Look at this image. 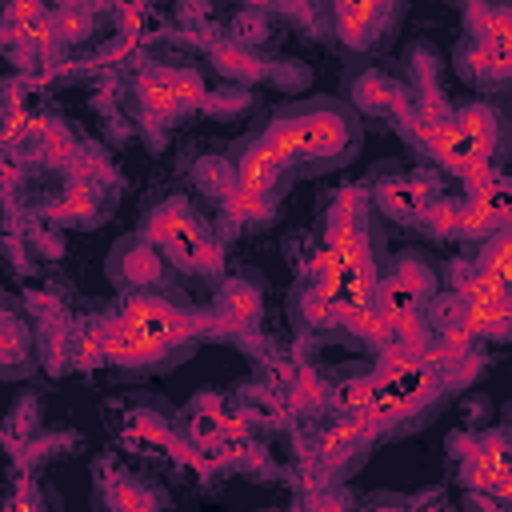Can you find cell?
Returning <instances> with one entry per match:
<instances>
[{"instance_id":"obj_18","label":"cell","mask_w":512,"mask_h":512,"mask_svg":"<svg viewBox=\"0 0 512 512\" xmlns=\"http://www.w3.org/2000/svg\"><path fill=\"white\" fill-rule=\"evenodd\" d=\"M460 232L464 236H492V232H504V224L480 200L468 196V204H460Z\"/></svg>"},{"instance_id":"obj_31","label":"cell","mask_w":512,"mask_h":512,"mask_svg":"<svg viewBox=\"0 0 512 512\" xmlns=\"http://www.w3.org/2000/svg\"><path fill=\"white\" fill-rule=\"evenodd\" d=\"M56 32H60V40H76V36H84V32H88V12H80V8H64V12L56 16Z\"/></svg>"},{"instance_id":"obj_7","label":"cell","mask_w":512,"mask_h":512,"mask_svg":"<svg viewBox=\"0 0 512 512\" xmlns=\"http://www.w3.org/2000/svg\"><path fill=\"white\" fill-rule=\"evenodd\" d=\"M388 4H340L336 8V28H340V36L348 40V44H368L372 36H376V24L380 20H388Z\"/></svg>"},{"instance_id":"obj_5","label":"cell","mask_w":512,"mask_h":512,"mask_svg":"<svg viewBox=\"0 0 512 512\" xmlns=\"http://www.w3.org/2000/svg\"><path fill=\"white\" fill-rule=\"evenodd\" d=\"M280 168H284L280 156L260 140V144H252V148L244 152V160H240V168H236V184H240L244 192L268 200V192H272L276 180H280Z\"/></svg>"},{"instance_id":"obj_17","label":"cell","mask_w":512,"mask_h":512,"mask_svg":"<svg viewBox=\"0 0 512 512\" xmlns=\"http://www.w3.org/2000/svg\"><path fill=\"white\" fill-rule=\"evenodd\" d=\"M364 440V432L356 428V420L352 416H344L340 424H332L324 436H320V460H336V456H344V452H352V444H360Z\"/></svg>"},{"instance_id":"obj_15","label":"cell","mask_w":512,"mask_h":512,"mask_svg":"<svg viewBox=\"0 0 512 512\" xmlns=\"http://www.w3.org/2000/svg\"><path fill=\"white\" fill-rule=\"evenodd\" d=\"M500 296H512V292H508V284H500L488 272H472V276L456 280V300H464V304H484V300H500Z\"/></svg>"},{"instance_id":"obj_36","label":"cell","mask_w":512,"mask_h":512,"mask_svg":"<svg viewBox=\"0 0 512 512\" xmlns=\"http://www.w3.org/2000/svg\"><path fill=\"white\" fill-rule=\"evenodd\" d=\"M316 512H336V508H332V504H324V508H316Z\"/></svg>"},{"instance_id":"obj_33","label":"cell","mask_w":512,"mask_h":512,"mask_svg":"<svg viewBox=\"0 0 512 512\" xmlns=\"http://www.w3.org/2000/svg\"><path fill=\"white\" fill-rule=\"evenodd\" d=\"M244 104H248L244 92H216V96H208L200 108H208V112H232V108H244Z\"/></svg>"},{"instance_id":"obj_1","label":"cell","mask_w":512,"mask_h":512,"mask_svg":"<svg viewBox=\"0 0 512 512\" xmlns=\"http://www.w3.org/2000/svg\"><path fill=\"white\" fill-rule=\"evenodd\" d=\"M264 144L280 156V164H292L296 156H336L348 148V128L332 112H312L296 120H276L264 132Z\"/></svg>"},{"instance_id":"obj_26","label":"cell","mask_w":512,"mask_h":512,"mask_svg":"<svg viewBox=\"0 0 512 512\" xmlns=\"http://www.w3.org/2000/svg\"><path fill=\"white\" fill-rule=\"evenodd\" d=\"M356 96H360V104L364 108H388L396 96H392V88L380 80V76H364L360 80V88H356Z\"/></svg>"},{"instance_id":"obj_21","label":"cell","mask_w":512,"mask_h":512,"mask_svg":"<svg viewBox=\"0 0 512 512\" xmlns=\"http://www.w3.org/2000/svg\"><path fill=\"white\" fill-rule=\"evenodd\" d=\"M424 224H428L436 236H452V232H460V204L432 200L428 212H424Z\"/></svg>"},{"instance_id":"obj_3","label":"cell","mask_w":512,"mask_h":512,"mask_svg":"<svg viewBox=\"0 0 512 512\" xmlns=\"http://www.w3.org/2000/svg\"><path fill=\"white\" fill-rule=\"evenodd\" d=\"M140 96L152 116H176L184 108H200L208 100L200 76L192 68H156L140 80Z\"/></svg>"},{"instance_id":"obj_22","label":"cell","mask_w":512,"mask_h":512,"mask_svg":"<svg viewBox=\"0 0 512 512\" xmlns=\"http://www.w3.org/2000/svg\"><path fill=\"white\" fill-rule=\"evenodd\" d=\"M124 276H128L132 284H148V280H156V276H160V256H156L152 248H136V252H128V260H124Z\"/></svg>"},{"instance_id":"obj_8","label":"cell","mask_w":512,"mask_h":512,"mask_svg":"<svg viewBox=\"0 0 512 512\" xmlns=\"http://www.w3.org/2000/svg\"><path fill=\"white\" fill-rule=\"evenodd\" d=\"M328 248L344 260V268H372V244L360 220H340L328 232Z\"/></svg>"},{"instance_id":"obj_4","label":"cell","mask_w":512,"mask_h":512,"mask_svg":"<svg viewBox=\"0 0 512 512\" xmlns=\"http://www.w3.org/2000/svg\"><path fill=\"white\" fill-rule=\"evenodd\" d=\"M436 192V184L428 180V176H412V180H392V184H380L376 188V200H380V208L388 212V216H400V220H424V212H428V204L436 200L432 196Z\"/></svg>"},{"instance_id":"obj_34","label":"cell","mask_w":512,"mask_h":512,"mask_svg":"<svg viewBox=\"0 0 512 512\" xmlns=\"http://www.w3.org/2000/svg\"><path fill=\"white\" fill-rule=\"evenodd\" d=\"M4 332H8V352H4V360H8V364H16V360H20V332H16V324H12V320L4 324Z\"/></svg>"},{"instance_id":"obj_10","label":"cell","mask_w":512,"mask_h":512,"mask_svg":"<svg viewBox=\"0 0 512 512\" xmlns=\"http://www.w3.org/2000/svg\"><path fill=\"white\" fill-rule=\"evenodd\" d=\"M216 308H220V320L224 324H252L260 316V296H256L252 284H228L220 292Z\"/></svg>"},{"instance_id":"obj_20","label":"cell","mask_w":512,"mask_h":512,"mask_svg":"<svg viewBox=\"0 0 512 512\" xmlns=\"http://www.w3.org/2000/svg\"><path fill=\"white\" fill-rule=\"evenodd\" d=\"M224 212L240 224V220H256V216H268V200L264 196H252V192H244L240 184L236 188H228L224 192Z\"/></svg>"},{"instance_id":"obj_9","label":"cell","mask_w":512,"mask_h":512,"mask_svg":"<svg viewBox=\"0 0 512 512\" xmlns=\"http://www.w3.org/2000/svg\"><path fill=\"white\" fill-rule=\"evenodd\" d=\"M336 320L344 328H352L360 340H372V344H392V324L380 316L376 304H336Z\"/></svg>"},{"instance_id":"obj_16","label":"cell","mask_w":512,"mask_h":512,"mask_svg":"<svg viewBox=\"0 0 512 512\" xmlns=\"http://www.w3.org/2000/svg\"><path fill=\"white\" fill-rule=\"evenodd\" d=\"M376 396H380V380H376V376H360V380H348V384H340L332 400H336V408L348 416V412H360V408H368Z\"/></svg>"},{"instance_id":"obj_27","label":"cell","mask_w":512,"mask_h":512,"mask_svg":"<svg viewBox=\"0 0 512 512\" xmlns=\"http://www.w3.org/2000/svg\"><path fill=\"white\" fill-rule=\"evenodd\" d=\"M460 180H464V188H468L472 196H480L488 184H496V180H500V172H496V164H492V160H480V164H468V168L460 172Z\"/></svg>"},{"instance_id":"obj_6","label":"cell","mask_w":512,"mask_h":512,"mask_svg":"<svg viewBox=\"0 0 512 512\" xmlns=\"http://www.w3.org/2000/svg\"><path fill=\"white\" fill-rule=\"evenodd\" d=\"M460 324L472 336H512V296L484 300V304H464Z\"/></svg>"},{"instance_id":"obj_11","label":"cell","mask_w":512,"mask_h":512,"mask_svg":"<svg viewBox=\"0 0 512 512\" xmlns=\"http://www.w3.org/2000/svg\"><path fill=\"white\" fill-rule=\"evenodd\" d=\"M480 272L496 276V280L508 284V292H512V232H508V228L496 232L492 244L484 248V256H480Z\"/></svg>"},{"instance_id":"obj_19","label":"cell","mask_w":512,"mask_h":512,"mask_svg":"<svg viewBox=\"0 0 512 512\" xmlns=\"http://www.w3.org/2000/svg\"><path fill=\"white\" fill-rule=\"evenodd\" d=\"M468 64L476 72H488V76H512V48H500V44H480L468 52Z\"/></svg>"},{"instance_id":"obj_23","label":"cell","mask_w":512,"mask_h":512,"mask_svg":"<svg viewBox=\"0 0 512 512\" xmlns=\"http://www.w3.org/2000/svg\"><path fill=\"white\" fill-rule=\"evenodd\" d=\"M288 388H292L288 400H292L296 408H316V404H324V396H328L324 384L316 380V372H308V368H300V372H296V384H288Z\"/></svg>"},{"instance_id":"obj_12","label":"cell","mask_w":512,"mask_h":512,"mask_svg":"<svg viewBox=\"0 0 512 512\" xmlns=\"http://www.w3.org/2000/svg\"><path fill=\"white\" fill-rule=\"evenodd\" d=\"M212 56H216V68H220V72L240 76V80H252V76H260V72H264V64H260L244 44H216V48H212Z\"/></svg>"},{"instance_id":"obj_35","label":"cell","mask_w":512,"mask_h":512,"mask_svg":"<svg viewBox=\"0 0 512 512\" xmlns=\"http://www.w3.org/2000/svg\"><path fill=\"white\" fill-rule=\"evenodd\" d=\"M8 512H32V500H28L24 492H20V496H16L12 504H8Z\"/></svg>"},{"instance_id":"obj_29","label":"cell","mask_w":512,"mask_h":512,"mask_svg":"<svg viewBox=\"0 0 512 512\" xmlns=\"http://www.w3.org/2000/svg\"><path fill=\"white\" fill-rule=\"evenodd\" d=\"M304 320H308V324H316V328L336 324V304H332V300H324L320 292H308V296H304Z\"/></svg>"},{"instance_id":"obj_13","label":"cell","mask_w":512,"mask_h":512,"mask_svg":"<svg viewBox=\"0 0 512 512\" xmlns=\"http://www.w3.org/2000/svg\"><path fill=\"white\" fill-rule=\"evenodd\" d=\"M96 212V184H72L56 204H52V216L56 220H88Z\"/></svg>"},{"instance_id":"obj_2","label":"cell","mask_w":512,"mask_h":512,"mask_svg":"<svg viewBox=\"0 0 512 512\" xmlns=\"http://www.w3.org/2000/svg\"><path fill=\"white\" fill-rule=\"evenodd\" d=\"M120 324H124V328H136V332H148V336H156V340H168L172 348L184 344L188 336H200V332L212 328L208 316L180 312V308H172V304H164V300H156V296H132V300L124 304V312H120Z\"/></svg>"},{"instance_id":"obj_24","label":"cell","mask_w":512,"mask_h":512,"mask_svg":"<svg viewBox=\"0 0 512 512\" xmlns=\"http://www.w3.org/2000/svg\"><path fill=\"white\" fill-rule=\"evenodd\" d=\"M40 152H44V160L64 164V160L72 156V136H68L60 124H52V120H48V128L40 132Z\"/></svg>"},{"instance_id":"obj_30","label":"cell","mask_w":512,"mask_h":512,"mask_svg":"<svg viewBox=\"0 0 512 512\" xmlns=\"http://www.w3.org/2000/svg\"><path fill=\"white\" fill-rule=\"evenodd\" d=\"M360 208H364V192L360 188H340L336 196V208H332V220H360Z\"/></svg>"},{"instance_id":"obj_14","label":"cell","mask_w":512,"mask_h":512,"mask_svg":"<svg viewBox=\"0 0 512 512\" xmlns=\"http://www.w3.org/2000/svg\"><path fill=\"white\" fill-rule=\"evenodd\" d=\"M452 120H456V128H460L464 136H472V140H480V144H496V112H492L488 104H468V108L456 112Z\"/></svg>"},{"instance_id":"obj_32","label":"cell","mask_w":512,"mask_h":512,"mask_svg":"<svg viewBox=\"0 0 512 512\" xmlns=\"http://www.w3.org/2000/svg\"><path fill=\"white\" fill-rule=\"evenodd\" d=\"M100 360H108V356H104V340H100L96 332L80 336V344H76V364H80V368H92V364H100Z\"/></svg>"},{"instance_id":"obj_37","label":"cell","mask_w":512,"mask_h":512,"mask_svg":"<svg viewBox=\"0 0 512 512\" xmlns=\"http://www.w3.org/2000/svg\"><path fill=\"white\" fill-rule=\"evenodd\" d=\"M376 512H400V508H376Z\"/></svg>"},{"instance_id":"obj_25","label":"cell","mask_w":512,"mask_h":512,"mask_svg":"<svg viewBox=\"0 0 512 512\" xmlns=\"http://www.w3.org/2000/svg\"><path fill=\"white\" fill-rule=\"evenodd\" d=\"M112 500H116V508H120V512H156L152 496H148L144 488L128 484V480H120V484L112 488Z\"/></svg>"},{"instance_id":"obj_28","label":"cell","mask_w":512,"mask_h":512,"mask_svg":"<svg viewBox=\"0 0 512 512\" xmlns=\"http://www.w3.org/2000/svg\"><path fill=\"white\" fill-rule=\"evenodd\" d=\"M392 276H396V280H400L404 288H412V292H416L420 300H424V296L432 292V276H428V272H424L420 264H412V260H404V264H400V268H396Z\"/></svg>"}]
</instances>
